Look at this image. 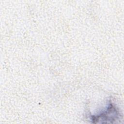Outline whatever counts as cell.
Masks as SVG:
<instances>
[{
	"mask_svg": "<svg viewBox=\"0 0 124 124\" xmlns=\"http://www.w3.org/2000/svg\"><path fill=\"white\" fill-rule=\"evenodd\" d=\"M93 123H113L118 118V112L111 105L104 112L99 114L92 117Z\"/></svg>",
	"mask_w": 124,
	"mask_h": 124,
	"instance_id": "cell-1",
	"label": "cell"
}]
</instances>
